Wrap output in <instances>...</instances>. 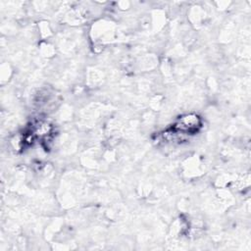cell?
<instances>
[{
	"label": "cell",
	"mask_w": 251,
	"mask_h": 251,
	"mask_svg": "<svg viewBox=\"0 0 251 251\" xmlns=\"http://www.w3.org/2000/svg\"><path fill=\"white\" fill-rule=\"evenodd\" d=\"M201 126V120L196 114H185L175 124L174 129L181 133H194Z\"/></svg>",
	"instance_id": "cell-1"
}]
</instances>
